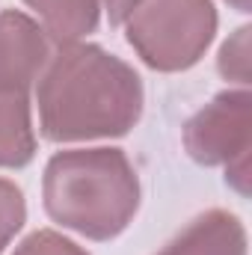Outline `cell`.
<instances>
[{
    "mask_svg": "<svg viewBox=\"0 0 252 255\" xmlns=\"http://www.w3.org/2000/svg\"><path fill=\"white\" fill-rule=\"evenodd\" d=\"M142 80L116 54L60 45L36 80L39 130L51 142L125 136L142 116Z\"/></svg>",
    "mask_w": 252,
    "mask_h": 255,
    "instance_id": "obj_1",
    "label": "cell"
},
{
    "mask_svg": "<svg viewBox=\"0 0 252 255\" xmlns=\"http://www.w3.org/2000/svg\"><path fill=\"white\" fill-rule=\"evenodd\" d=\"M45 211L89 241H113L139 208V178L122 148H68L45 166Z\"/></svg>",
    "mask_w": 252,
    "mask_h": 255,
    "instance_id": "obj_2",
    "label": "cell"
},
{
    "mask_svg": "<svg viewBox=\"0 0 252 255\" xmlns=\"http://www.w3.org/2000/svg\"><path fill=\"white\" fill-rule=\"evenodd\" d=\"M127 45L154 71H187L217 33L211 0H142L125 21Z\"/></svg>",
    "mask_w": 252,
    "mask_h": 255,
    "instance_id": "obj_3",
    "label": "cell"
},
{
    "mask_svg": "<svg viewBox=\"0 0 252 255\" xmlns=\"http://www.w3.org/2000/svg\"><path fill=\"white\" fill-rule=\"evenodd\" d=\"M252 145V95L250 89L220 92L184 125V148L202 166H229L250 154Z\"/></svg>",
    "mask_w": 252,
    "mask_h": 255,
    "instance_id": "obj_4",
    "label": "cell"
},
{
    "mask_svg": "<svg viewBox=\"0 0 252 255\" xmlns=\"http://www.w3.org/2000/svg\"><path fill=\"white\" fill-rule=\"evenodd\" d=\"M51 51V36L24 12H0V89L30 92L42 77Z\"/></svg>",
    "mask_w": 252,
    "mask_h": 255,
    "instance_id": "obj_5",
    "label": "cell"
},
{
    "mask_svg": "<svg viewBox=\"0 0 252 255\" xmlns=\"http://www.w3.org/2000/svg\"><path fill=\"white\" fill-rule=\"evenodd\" d=\"M154 255H247V229L232 211L211 208Z\"/></svg>",
    "mask_w": 252,
    "mask_h": 255,
    "instance_id": "obj_6",
    "label": "cell"
},
{
    "mask_svg": "<svg viewBox=\"0 0 252 255\" xmlns=\"http://www.w3.org/2000/svg\"><path fill=\"white\" fill-rule=\"evenodd\" d=\"M36 154L30 98L18 89H0V169H21Z\"/></svg>",
    "mask_w": 252,
    "mask_h": 255,
    "instance_id": "obj_7",
    "label": "cell"
},
{
    "mask_svg": "<svg viewBox=\"0 0 252 255\" xmlns=\"http://www.w3.org/2000/svg\"><path fill=\"white\" fill-rule=\"evenodd\" d=\"M24 3L42 18V30L57 45H71L95 33L101 18V0H24Z\"/></svg>",
    "mask_w": 252,
    "mask_h": 255,
    "instance_id": "obj_8",
    "label": "cell"
},
{
    "mask_svg": "<svg viewBox=\"0 0 252 255\" xmlns=\"http://www.w3.org/2000/svg\"><path fill=\"white\" fill-rule=\"evenodd\" d=\"M250 27L235 30V36H229L223 42L220 57H217L220 74L232 83H241L244 89L250 86Z\"/></svg>",
    "mask_w": 252,
    "mask_h": 255,
    "instance_id": "obj_9",
    "label": "cell"
},
{
    "mask_svg": "<svg viewBox=\"0 0 252 255\" xmlns=\"http://www.w3.org/2000/svg\"><path fill=\"white\" fill-rule=\"evenodd\" d=\"M27 223V202L15 181L0 178V255Z\"/></svg>",
    "mask_w": 252,
    "mask_h": 255,
    "instance_id": "obj_10",
    "label": "cell"
},
{
    "mask_svg": "<svg viewBox=\"0 0 252 255\" xmlns=\"http://www.w3.org/2000/svg\"><path fill=\"white\" fill-rule=\"evenodd\" d=\"M12 255H89L83 247H77L74 241L63 238L54 229H39L33 235H27Z\"/></svg>",
    "mask_w": 252,
    "mask_h": 255,
    "instance_id": "obj_11",
    "label": "cell"
},
{
    "mask_svg": "<svg viewBox=\"0 0 252 255\" xmlns=\"http://www.w3.org/2000/svg\"><path fill=\"white\" fill-rule=\"evenodd\" d=\"M226 181L241 196L250 193V154H244V157H238V160H232L226 166Z\"/></svg>",
    "mask_w": 252,
    "mask_h": 255,
    "instance_id": "obj_12",
    "label": "cell"
},
{
    "mask_svg": "<svg viewBox=\"0 0 252 255\" xmlns=\"http://www.w3.org/2000/svg\"><path fill=\"white\" fill-rule=\"evenodd\" d=\"M101 3H104V9H107L110 24H113V27H119V24H125L127 15H130L142 0H101Z\"/></svg>",
    "mask_w": 252,
    "mask_h": 255,
    "instance_id": "obj_13",
    "label": "cell"
},
{
    "mask_svg": "<svg viewBox=\"0 0 252 255\" xmlns=\"http://www.w3.org/2000/svg\"><path fill=\"white\" fill-rule=\"evenodd\" d=\"M232 9H238V12H250V6H252V0H226Z\"/></svg>",
    "mask_w": 252,
    "mask_h": 255,
    "instance_id": "obj_14",
    "label": "cell"
}]
</instances>
